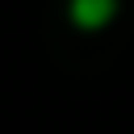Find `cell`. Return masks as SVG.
I'll list each match as a JSON object with an SVG mask.
<instances>
[{
    "label": "cell",
    "mask_w": 134,
    "mask_h": 134,
    "mask_svg": "<svg viewBox=\"0 0 134 134\" xmlns=\"http://www.w3.org/2000/svg\"><path fill=\"white\" fill-rule=\"evenodd\" d=\"M113 13V0H75V21L84 25H100Z\"/></svg>",
    "instance_id": "cell-1"
}]
</instances>
